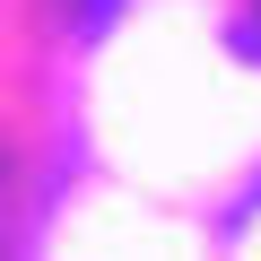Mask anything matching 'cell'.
<instances>
[{
  "label": "cell",
  "mask_w": 261,
  "mask_h": 261,
  "mask_svg": "<svg viewBox=\"0 0 261 261\" xmlns=\"http://www.w3.org/2000/svg\"><path fill=\"white\" fill-rule=\"evenodd\" d=\"M235 218H244V226H252V235H261V192H252V200H244V209H235Z\"/></svg>",
  "instance_id": "obj_2"
},
{
  "label": "cell",
  "mask_w": 261,
  "mask_h": 261,
  "mask_svg": "<svg viewBox=\"0 0 261 261\" xmlns=\"http://www.w3.org/2000/svg\"><path fill=\"white\" fill-rule=\"evenodd\" d=\"M79 18H87V27H105V18H113V0H79Z\"/></svg>",
  "instance_id": "obj_1"
}]
</instances>
